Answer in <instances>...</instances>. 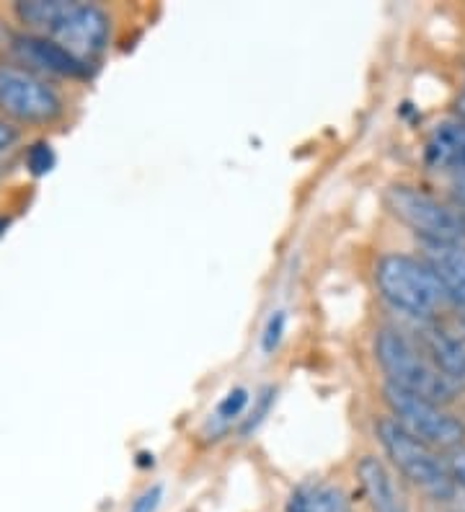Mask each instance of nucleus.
I'll return each instance as SVG.
<instances>
[{
  "mask_svg": "<svg viewBox=\"0 0 465 512\" xmlns=\"http://www.w3.org/2000/svg\"><path fill=\"white\" fill-rule=\"evenodd\" d=\"M424 158L434 169H455L465 174V119L442 122L434 127Z\"/></svg>",
  "mask_w": 465,
  "mask_h": 512,
  "instance_id": "nucleus-12",
  "label": "nucleus"
},
{
  "mask_svg": "<svg viewBox=\"0 0 465 512\" xmlns=\"http://www.w3.org/2000/svg\"><path fill=\"white\" fill-rule=\"evenodd\" d=\"M447 474H450V479L455 481V484H460V487H465V448L463 445H458V448L450 450V456H447Z\"/></svg>",
  "mask_w": 465,
  "mask_h": 512,
  "instance_id": "nucleus-18",
  "label": "nucleus"
},
{
  "mask_svg": "<svg viewBox=\"0 0 465 512\" xmlns=\"http://www.w3.org/2000/svg\"><path fill=\"white\" fill-rule=\"evenodd\" d=\"M47 39L57 42L70 52L75 60L88 65L96 55H101L109 42V16L99 6L88 3H70L62 13L60 24Z\"/></svg>",
  "mask_w": 465,
  "mask_h": 512,
  "instance_id": "nucleus-7",
  "label": "nucleus"
},
{
  "mask_svg": "<svg viewBox=\"0 0 465 512\" xmlns=\"http://www.w3.org/2000/svg\"><path fill=\"white\" fill-rule=\"evenodd\" d=\"M378 290L398 313L419 321H434L447 308H458L424 259L388 254L375 264Z\"/></svg>",
  "mask_w": 465,
  "mask_h": 512,
  "instance_id": "nucleus-1",
  "label": "nucleus"
},
{
  "mask_svg": "<svg viewBox=\"0 0 465 512\" xmlns=\"http://www.w3.org/2000/svg\"><path fill=\"white\" fill-rule=\"evenodd\" d=\"M161 500H163V487L145 489V492L135 500V505H132V512H155L158 510V505H161Z\"/></svg>",
  "mask_w": 465,
  "mask_h": 512,
  "instance_id": "nucleus-19",
  "label": "nucleus"
},
{
  "mask_svg": "<svg viewBox=\"0 0 465 512\" xmlns=\"http://www.w3.org/2000/svg\"><path fill=\"white\" fill-rule=\"evenodd\" d=\"M424 262L432 267L455 306L465 311V246L424 244Z\"/></svg>",
  "mask_w": 465,
  "mask_h": 512,
  "instance_id": "nucleus-11",
  "label": "nucleus"
},
{
  "mask_svg": "<svg viewBox=\"0 0 465 512\" xmlns=\"http://www.w3.org/2000/svg\"><path fill=\"white\" fill-rule=\"evenodd\" d=\"M16 52H19L24 63L37 65L47 73L70 75V78H81V75L88 73V65L75 60L65 47H60V44L47 37H37V34L16 37Z\"/></svg>",
  "mask_w": 465,
  "mask_h": 512,
  "instance_id": "nucleus-10",
  "label": "nucleus"
},
{
  "mask_svg": "<svg viewBox=\"0 0 465 512\" xmlns=\"http://www.w3.org/2000/svg\"><path fill=\"white\" fill-rule=\"evenodd\" d=\"M246 404H248V391L246 388H236V391H230V394L220 401L215 417L220 419V422H230V419H236L238 414L246 409Z\"/></svg>",
  "mask_w": 465,
  "mask_h": 512,
  "instance_id": "nucleus-16",
  "label": "nucleus"
},
{
  "mask_svg": "<svg viewBox=\"0 0 465 512\" xmlns=\"http://www.w3.org/2000/svg\"><path fill=\"white\" fill-rule=\"evenodd\" d=\"M357 476H360L362 492L372 512H409V502L396 487L391 469L380 458L365 456L357 463Z\"/></svg>",
  "mask_w": 465,
  "mask_h": 512,
  "instance_id": "nucleus-9",
  "label": "nucleus"
},
{
  "mask_svg": "<svg viewBox=\"0 0 465 512\" xmlns=\"http://www.w3.org/2000/svg\"><path fill=\"white\" fill-rule=\"evenodd\" d=\"M383 394L385 404L391 406L393 419L416 440H422L424 445L434 450H453L463 445L465 425L453 414H447L442 404L409 394V391L391 386V383H385Z\"/></svg>",
  "mask_w": 465,
  "mask_h": 512,
  "instance_id": "nucleus-5",
  "label": "nucleus"
},
{
  "mask_svg": "<svg viewBox=\"0 0 465 512\" xmlns=\"http://www.w3.org/2000/svg\"><path fill=\"white\" fill-rule=\"evenodd\" d=\"M16 140H19V132H16V127H11L8 122H3V119H0V150L11 148Z\"/></svg>",
  "mask_w": 465,
  "mask_h": 512,
  "instance_id": "nucleus-20",
  "label": "nucleus"
},
{
  "mask_svg": "<svg viewBox=\"0 0 465 512\" xmlns=\"http://www.w3.org/2000/svg\"><path fill=\"white\" fill-rule=\"evenodd\" d=\"M0 109L8 117L44 125L60 117L62 101L42 78L24 68H0Z\"/></svg>",
  "mask_w": 465,
  "mask_h": 512,
  "instance_id": "nucleus-6",
  "label": "nucleus"
},
{
  "mask_svg": "<svg viewBox=\"0 0 465 512\" xmlns=\"http://www.w3.org/2000/svg\"><path fill=\"white\" fill-rule=\"evenodd\" d=\"M375 432H378L380 445H383V450L393 461V466H396L414 487L427 492L429 497L437 502L453 500L455 481L450 479L445 461H440V456L434 453V448H429L422 440H416L414 435H409V432L403 430L396 419L391 417L380 419L378 425H375Z\"/></svg>",
  "mask_w": 465,
  "mask_h": 512,
  "instance_id": "nucleus-3",
  "label": "nucleus"
},
{
  "mask_svg": "<svg viewBox=\"0 0 465 512\" xmlns=\"http://www.w3.org/2000/svg\"><path fill=\"white\" fill-rule=\"evenodd\" d=\"M3 228H6V223H3V220H0V231H3Z\"/></svg>",
  "mask_w": 465,
  "mask_h": 512,
  "instance_id": "nucleus-23",
  "label": "nucleus"
},
{
  "mask_svg": "<svg viewBox=\"0 0 465 512\" xmlns=\"http://www.w3.org/2000/svg\"><path fill=\"white\" fill-rule=\"evenodd\" d=\"M375 360L383 368L388 383L409 391V394L424 396V399L434 401V404H450L458 396L453 383L434 368L432 360L403 331H378V337H375Z\"/></svg>",
  "mask_w": 465,
  "mask_h": 512,
  "instance_id": "nucleus-2",
  "label": "nucleus"
},
{
  "mask_svg": "<svg viewBox=\"0 0 465 512\" xmlns=\"http://www.w3.org/2000/svg\"><path fill=\"white\" fill-rule=\"evenodd\" d=\"M385 205L416 236H422L424 244L465 246V215L432 194L396 184L385 192Z\"/></svg>",
  "mask_w": 465,
  "mask_h": 512,
  "instance_id": "nucleus-4",
  "label": "nucleus"
},
{
  "mask_svg": "<svg viewBox=\"0 0 465 512\" xmlns=\"http://www.w3.org/2000/svg\"><path fill=\"white\" fill-rule=\"evenodd\" d=\"M414 334L409 339L432 360L434 368L453 383L455 391H465V344L434 321L414 319Z\"/></svg>",
  "mask_w": 465,
  "mask_h": 512,
  "instance_id": "nucleus-8",
  "label": "nucleus"
},
{
  "mask_svg": "<svg viewBox=\"0 0 465 512\" xmlns=\"http://www.w3.org/2000/svg\"><path fill=\"white\" fill-rule=\"evenodd\" d=\"M26 166H29L34 176L50 174L52 166H55V150H52V145L50 143L31 145L29 153H26Z\"/></svg>",
  "mask_w": 465,
  "mask_h": 512,
  "instance_id": "nucleus-15",
  "label": "nucleus"
},
{
  "mask_svg": "<svg viewBox=\"0 0 465 512\" xmlns=\"http://www.w3.org/2000/svg\"><path fill=\"white\" fill-rule=\"evenodd\" d=\"M308 494L298 492V494H292V500L290 505H287V512H308Z\"/></svg>",
  "mask_w": 465,
  "mask_h": 512,
  "instance_id": "nucleus-21",
  "label": "nucleus"
},
{
  "mask_svg": "<svg viewBox=\"0 0 465 512\" xmlns=\"http://www.w3.org/2000/svg\"><path fill=\"white\" fill-rule=\"evenodd\" d=\"M453 189H455V197H458V202L465 207V174H460L458 179H455Z\"/></svg>",
  "mask_w": 465,
  "mask_h": 512,
  "instance_id": "nucleus-22",
  "label": "nucleus"
},
{
  "mask_svg": "<svg viewBox=\"0 0 465 512\" xmlns=\"http://www.w3.org/2000/svg\"><path fill=\"white\" fill-rule=\"evenodd\" d=\"M70 3L65 0H29V3H19L16 6V16L21 24L37 32V37H50L55 32V26L60 24L62 13L68 11Z\"/></svg>",
  "mask_w": 465,
  "mask_h": 512,
  "instance_id": "nucleus-13",
  "label": "nucleus"
},
{
  "mask_svg": "<svg viewBox=\"0 0 465 512\" xmlns=\"http://www.w3.org/2000/svg\"><path fill=\"white\" fill-rule=\"evenodd\" d=\"M308 512H352V510H349V502L341 489L323 487L318 489V492L310 494Z\"/></svg>",
  "mask_w": 465,
  "mask_h": 512,
  "instance_id": "nucleus-14",
  "label": "nucleus"
},
{
  "mask_svg": "<svg viewBox=\"0 0 465 512\" xmlns=\"http://www.w3.org/2000/svg\"><path fill=\"white\" fill-rule=\"evenodd\" d=\"M282 334H285V313L277 311L272 319L267 321V329H264V339H261V347H264V352L277 350V344H279V339H282Z\"/></svg>",
  "mask_w": 465,
  "mask_h": 512,
  "instance_id": "nucleus-17",
  "label": "nucleus"
}]
</instances>
